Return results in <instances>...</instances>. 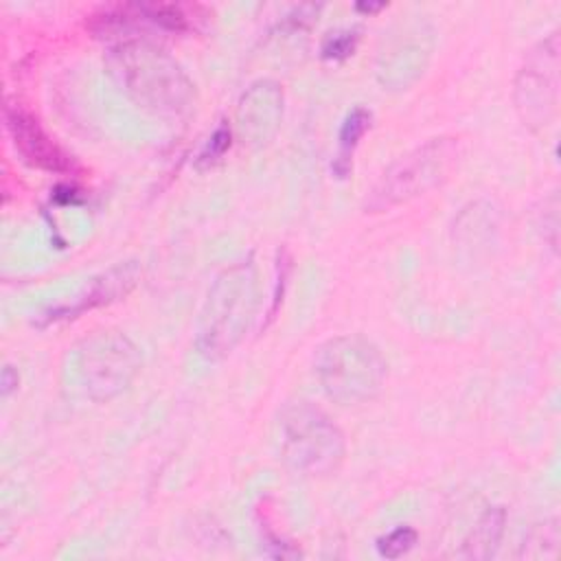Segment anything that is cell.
<instances>
[{
	"label": "cell",
	"instance_id": "6da1fadb",
	"mask_svg": "<svg viewBox=\"0 0 561 561\" xmlns=\"http://www.w3.org/2000/svg\"><path fill=\"white\" fill-rule=\"evenodd\" d=\"M259 305L252 259L224 267L210 283L195 327V348L206 362H219L241 342Z\"/></svg>",
	"mask_w": 561,
	"mask_h": 561
},
{
	"label": "cell",
	"instance_id": "7a4b0ae2",
	"mask_svg": "<svg viewBox=\"0 0 561 561\" xmlns=\"http://www.w3.org/2000/svg\"><path fill=\"white\" fill-rule=\"evenodd\" d=\"M110 68L123 92L142 110L182 116L193 105V83L182 68L145 39L118 44L110 55Z\"/></svg>",
	"mask_w": 561,
	"mask_h": 561
},
{
	"label": "cell",
	"instance_id": "3957f363",
	"mask_svg": "<svg viewBox=\"0 0 561 561\" xmlns=\"http://www.w3.org/2000/svg\"><path fill=\"white\" fill-rule=\"evenodd\" d=\"M388 375L381 351L362 335H340L324 342L316 355V377L324 394L342 405L370 401Z\"/></svg>",
	"mask_w": 561,
	"mask_h": 561
},
{
	"label": "cell",
	"instance_id": "277c9868",
	"mask_svg": "<svg viewBox=\"0 0 561 561\" xmlns=\"http://www.w3.org/2000/svg\"><path fill=\"white\" fill-rule=\"evenodd\" d=\"M278 449L287 467L302 476L333 473L346 451L342 430L313 403H287L278 416Z\"/></svg>",
	"mask_w": 561,
	"mask_h": 561
},
{
	"label": "cell",
	"instance_id": "5b68a950",
	"mask_svg": "<svg viewBox=\"0 0 561 561\" xmlns=\"http://www.w3.org/2000/svg\"><path fill=\"white\" fill-rule=\"evenodd\" d=\"M456 145L451 138H432L392 162L364 199L366 213H381L405 204L438 186L454 162Z\"/></svg>",
	"mask_w": 561,
	"mask_h": 561
},
{
	"label": "cell",
	"instance_id": "8992f818",
	"mask_svg": "<svg viewBox=\"0 0 561 561\" xmlns=\"http://www.w3.org/2000/svg\"><path fill=\"white\" fill-rule=\"evenodd\" d=\"M142 364L138 346L118 331L85 337L75 353L72 373L85 397L110 401L134 381Z\"/></svg>",
	"mask_w": 561,
	"mask_h": 561
},
{
	"label": "cell",
	"instance_id": "52a82bcc",
	"mask_svg": "<svg viewBox=\"0 0 561 561\" xmlns=\"http://www.w3.org/2000/svg\"><path fill=\"white\" fill-rule=\"evenodd\" d=\"M557 35L541 42L522 68L515 83V103L528 125H546L557 103V70H559Z\"/></svg>",
	"mask_w": 561,
	"mask_h": 561
},
{
	"label": "cell",
	"instance_id": "ba28073f",
	"mask_svg": "<svg viewBox=\"0 0 561 561\" xmlns=\"http://www.w3.org/2000/svg\"><path fill=\"white\" fill-rule=\"evenodd\" d=\"M4 121L15 151L26 164L48 173L72 171L75 164L70 156L44 131V127L33 114L18 105H7Z\"/></svg>",
	"mask_w": 561,
	"mask_h": 561
},
{
	"label": "cell",
	"instance_id": "9c48e42d",
	"mask_svg": "<svg viewBox=\"0 0 561 561\" xmlns=\"http://www.w3.org/2000/svg\"><path fill=\"white\" fill-rule=\"evenodd\" d=\"M283 121V90L270 79L252 83L239 101L237 125L239 134L250 145H265Z\"/></svg>",
	"mask_w": 561,
	"mask_h": 561
},
{
	"label": "cell",
	"instance_id": "30bf717a",
	"mask_svg": "<svg viewBox=\"0 0 561 561\" xmlns=\"http://www.w3.org/2000/svg\"><path fill=\"white\" fill-rule=\"evenodd\" d=\"M140 274H142V270L136 261L118 263V265L101 272L96 278H92L85 294H81L77 302L50 309V316L46 320L55 322V320L77 318V313H83L85 309H94V307H103L114 300H121L136 287Z\"/></svg>",
	"mask_w": 561,
	"mask_h": 561
},
{
	"label": "cell",
	"instance_id": "8fae6325",
	"mask_svg": "<svg viewBox=\"0 0 561 561\" xmlns=\"http://www.w3.org/2000/svg\"><path fill=\"white\" fill-rule=\"evenodd\" d=\"M416 35L419 33L405 35L394 46H390L388 53H381L377 77L383 88L388 85L390 90H401L423 72L430 50L423 46V35Z\"/></svg>",
	"mask_w": 561,
	"mask_h": 561
},
{
	"label": "cell",
	"instance_id": "7c38bea8",
	"mask_svg": "<svg viewBox=\"0 0 561 561\" xmlns=\"http://www.w3.org/2000/svg\"><path fill=\"white\" fill-rule=\"evenodd\" d=\"M504 524H506V513L502 506L486 508L476 526L471 528L469 537L462 543V554L469 559H489L495 554L500 539L504 535Z\"/></svg>",
	"mask_w": 561,
	"mask_h": 561
},
{
	"label": "cell",
	"instance_id": "4fadbf2b",
	"mask_svg": "<svg viewBox=\"0 0 561 561\" xmlns=\"http://www.w3.org/2000/svg\"><path fill=\"white\" fill-rule=\"evenodd\" d=\"M368 127H370V112L364 107H353L342 121V127L337 134V153L333 160V171L337 173V178H344L348 173L353 151L357 149Z\"/></svg>",
	"mask_w": 561,
	"mask_h": 561
},
{
	"label": "cell",
	"instance_id": "5bb4252c",
	"mask_svg": "<svg viewBox=\"0 0 561 561\" xmlns=\"http://www.w3.org/2000/svg\"><path fill=\"white\" fill-rule=\"evenodd\" d=\"M416 539H419V535L412 526H397L394 530H390L377 539V552L383 559H399L414 548Z\"/></svg>",
	"mask_w": 561,
	"mask_h": 561
},
{
	"label": "cell",
	"instance_id": "9a60e30c",
	"mask_svg": "<svg viewBox=\"0 0 561 561\" xmlns=\"http://www.w3.org/2000/svg\"><path fill=\"white\" fill-rule=\"evenodd\" d=\"M357 31H340V33H331L324 42H322V57L324 59H344L348 55H353L355 46H357Z\"/></svg>",
	"mask_w": 561,
	"mask_h": 561
},
{
	"label": "cell",
	"instance_id": "2e32d148",
	"mask_svg": "<svg viewBox=\"0 0 561 561\" xmlns=\"http://www.w3.org/2000/svg\"><path fill=\"white\" fill-rule=\"evenodd\" d=\"M228 147H230V127L224 123V125H219V127L210 134L208 142L204 145V149H202L199 156H197V164H199V167H213V164L226 153Z\"/></svg>",
	"mask_w": 561,
	"mask_h": 561
},
{
	"label": "cell",
	"instance_id": "e0dca14e",
	"mask_svg": "<svg viewBox=\"0 0 561 561\" xmlns=\"http://www.w3.org/2000/svg\"><path fill=\"white\" fill-rule=\"evenodd\" d=\"M18 386V373L11 366L2 368V394L9 397V392Z\"/></svg>",
	"mask_w": 561,
	"mask_h": 561
},
{
	"label": "cell",
	"instance_id": "ac0fdd59",
	"mask_svg": "<svg viewBox=\"0 0 561 561\" xmlns=\"http://www.w3.org/2000/svg\"><path fill=\"white\" fill-rule=\"evenodd\" d=\"M386 4L381 2V4H357V9L359 11H368V13H373V11H379V9H383Z\"/></svg>",
	"mask_w": 561,
	"mask_h": 561
}]
</instances>
